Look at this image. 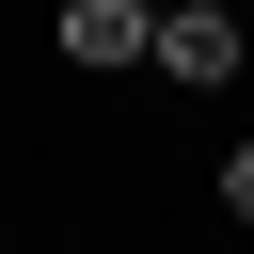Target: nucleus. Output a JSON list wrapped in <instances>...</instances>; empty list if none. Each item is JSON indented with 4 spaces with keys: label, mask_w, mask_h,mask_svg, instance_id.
I'll list each match as a JSON object with an SVG mask.
<instances>
[{
    "label": "nucleus",
    "mask_w": 254,
    "mask_h": 254,
    "mask_svg": "<svg viewBox=\"0 0 254 254\" xmlns=\"http://www.w3.org/2000/svg\"><path fill=\"white\" fill-rule=\"evenodd\" d=\"M48 48L111 79V64H143V48H159V0H64V16H48Z\"/></svg>",
    "instance_id": "f03ea898"
},
{
    "label": "nucleus",
    "mask_w": 254,
    "mask_h": 254,
    "mask_svg": "<svg viewBox=\"0 0 254 254\" xmlns=\"http://www.w3.org/2000/svg\"><path fill=\"white\" fill-rule=\"evenodd\" d=\"M143 64H159L175 95H222V79L254 64V16H238V0H159V48H143Z\"/></svg>",
    "instance_id": "f257e3e1"
},
{
    "label": "nucleus",
    "mask_w": 254,
    "mask_h": 254,
    "mask_svg": "<svg viewBox=\"0 0 254 254\" xmlns=\"http://www.w3.org/2000/svg\"><path fill=\"white\" fill-rule=\"evenodd\" d=\"M206 254H254V238H238V222H222V238H206Z\"/></svg>",
    "instance_id": "20e7f679"
},
{
    "label": "nucleus",
    "mask_w": 254,
    "mask_h": 254,
    "mask_svg": "<svg viewBox=\"0 0 254 254\" xmlns=\"http://www.w3.org/2000/svg\"><path fill=\"white\" fill-rule=\"evenodd\" d=\"M206 190H222V222L254 238V143H222V175H206Z\"/></svg>",
    "instance_id": "7ed1b4c3"
}]
</instances>
